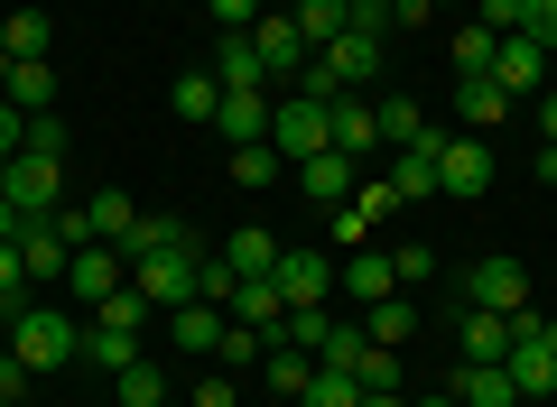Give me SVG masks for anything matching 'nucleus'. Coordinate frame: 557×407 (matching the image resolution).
Segmentation results:
<instances>
[{"label": "nucleus", "mask_w": 557, "mask_h": 407, "mask_svg": "<svg viewBox=\"0 0 557 407\" xmlns=\"http://www.w3.org/2000/svg\"><path fill=\"white\" fill-rule=\"evenodd\" d=\"M335 296H344V306H381V296H399V269H391V251H354V259H344V269H335Z\"/></svg>", "instance_id": "nucleus-13"}, {"label": "nucleus", "mask_w": 557, "mask_h": 407, "mask_svg": "<svg viewBox=\"0 0 557 407\" xmlns=\"http://www.w3.org/2000/svg\"><path fill=\"white\" fill-rule=\"evenodd\" d=\"M493 56H502V38L483 20H465L456 28V47H446V65H456V84H474V75H493Z\"/></svg>", "instance_id": "nucleus-32"}, {"label": "nucleus", "mask_w": 557, "mask_h": 407, "mask_svg": "<svg viewBox=\"0 0 557 407\" xmlns=\"http://www.w3.org/2000/svg\"><path fill=\"white\" fill-rule=\"evenodd\" d=\"M20 130H28V112L10 93H0V157H20Z\"/></svg>", "instance_id": "nucleus-49"}, {"label": "nucleus", "mask_w": 557, "mask_h": 407, "mask_svg": "<svg viewBox=\"0 0 557 407\" xmlns=\"http://www.w3.org/2000/svg\"><path fill=\"white\" fill-rule=\"evenodd\" d=\"M456 10H474V0H456Z\"/></svg>", "instance_id": "nucleus-58"}, {"label": "nucleus", "mask_w": 557, "mask_h": 407, "mask_svg": "<svg viewBox=\"0 0 557 407\" xmlns=\"http://www.w3.org/2000/svg\"><path fill=\"white\" fill-rule=\"evenodd\" d=\"M288 20L307 28V47H335V38H344V0H298Z\"/></svg>", "instance_id": "nucleus-41"}, {"label": "nucleus", "mask_w": 557, "mask_h": 407, "mask_svg": "<svg viewBox=\"0 0 557 407\" xmlns=\"http://www.w3.org/2000/svg\"><path fill=\"white\" fill-rule=\"evenodd\" d=\"M354 325H362V343L399 352V343H418V325H428V315H418V306H409V288H399V296H381V306H362Z\"/></svg>", "instance_id": "nucleus-17"}, {"label": "nucleus", "mask_w": 557, "mask_h": 407, "mask_svg": "<svg viewBox=\"0 0 557 407\" xmlns=\"http://www.w3.org/2000/svg\"><path fill=\"white\" fill-rule=\"evenodd\" d=\"M520 38H539L557 56V0H520Z\"/></svg>", "instance_id": "nucleus-46"}, {"label": "nucleus", "mask_w": 557, "mask_h": 407, "mask_svg": "<svg viewBox=\"0 0 557 407\" xmlns=\"http://www.w3.org/2000/svg\"><path fill=\"white\" fill-rule=\"evenodd\" d=\"M84 361L131 370V361H139V333H121V325H84Z\"/></svg>", "instance_id": "nucleus-38"}, {"label": "nucleus", "mask_w": 557, "mask_h": 407, "mask_svg": "<svg viewBox=\"0 0 557 407\" xmlns=\"http://www.w3.org/2000/svg\"><path fill=\"white\" fill-rule=\"evenodd\" d=\"M251 47H260V65H270V84H278V75L298 84V65L317 56V47H307V28L288 20V10H260V20H251Z\"/></svg>", "instance_id": "nucleus-8"}, {"label": "nucleus", "mask_w": 557, "mask_h": 407, "mask_svg": "<svg viewBox=\"0 0 557 407\" xmlns=\"http://www.w3.org/2000/svg\"><path fill=\"white\" fill-rule=\"evenodd\" d=\"M20 306H38L28 296V259H20V241H0V325H20Z\"/></svg>", "instance_id": "nucleus-37"}, {"label": "nucleus", "mask_w": 557, "mask_h": 407, "mask_svg": "<svg viewBox=\"0 0 557 407\" xmlns=\"http://www.w3.org/2000/svg\"><path fill=\"white\" fill-rule=\"evenodd\" d=\"M0 407H10V398H0Z\"/></svg>", "instance_id": "nucleus-59"}, {"label": "nucleus", "mask_w": 557, "mask_h": 407, "mask_svg": "<svg viewBox=\"0 0 557 407\" xmlns=\"http://www.w3.org/2000/svg\"><path fill=\"white\" fill-rule=\"evenodd\" d=\"M10 65H20V56H10V47H0V84H10Z\"/></svg>", "instance_id": "nucleus-57"}, {"label": "nucleus", "mask_w": 557, "mask_h": 407, "mask_svg": "<svg viewBox=\"0 0 557 407\" xmlns=\"http://www.w3.org/2000/svg\"><path fill=\"white\" fill-rule=\"evenodd\" d=\"M0 93L20 102V112H57V65H47V56H20V65H10V84H0Z\"/></svg>", "instance_id": "nucleus-31"}, {"label": "nucleus", "mask_w": 557, "mask_h": 407, "mask_svg": "<svg viewBox=\"0 0 557 407\" xmlns=\"http://www.w3.org/2000/svg\"><path fill=\"white\" fill-rule=\"evenodd\" d=\"M539 130H548V139H557V93H539Z\"/></svg>", "instance_id": "nucleus-54"}, {"label": "nucleus", "mask_w": 557, "mask_h": 407, "mask_svg": "<svg viewBox=\"0 0 557 407\" xmlns=\"http://www.w3.org/2000/svg\"><path fill=\"white\" fill-rule=\"evenodd\" d=\"M456 343H465V361H502V352H511V315L456 306Z\"/></svg>", "instance_id": "nucleus-23"}, {"label": "nucleus", "mask_w": 557, "mask_h": 407, "mask_svg": "<svg viewBox=\"0 0 557 407\" xmlns=\"http://www.w3.org/2000/svg\"><path fill=\"white\" fill-rule=\"evenodd\" d=\"M131 222H139V204H131L121 186H102V194H84V204H65L57 232L75 241V251H84V241H112V251H121V241H131Z\"/></svg>", "instance_id": "nucleus-4"}, {"label": "nucleus", "mask_w": 557, "mask_h": 407, "mask_svg": "<svg viewBox=\"0 0 557 407\" xmlns=\"http://www.w3.org/2000/svg\"><path fill=\"white\" fill-rule=\"evenodd\" d=\"M214 259H223V269H233V278H270V269H278V241H270V232H260V222H242V232H233V241H223V251H214Z\"/></svg>", "instance_id": "nucleus-28"}, {"label": "nucleus", "mask_w": 557, "mask_h": 407, "mask_svg": "<svg viewBox=\"0 0 557 407\" xmlns=\"http://www.w3.org/2000/svg\"><path fill=\"white\" fill-rule=\"evenodd\" d=\"M278 176H288V157H278L270 139H251V149H233V186H251V194H260V186H278Z\"/></svg>", "instance_id": "nucleus-39"}, {"label": "nucleus", "mask_w": 557, "mask_h": 407, "mask_svg": "<svg viewBox=\"0 0 557 407\" xmlns=\"http://www.w3.org/2000/svg\"><path fill=\"white\" fill-rule=\"evenodd\" d=\"M205 65H214V84H223V93H278V84H270V65H260V47H251V28H223V47H214Z\"/></svg>", "instance_id": "nucleus-11"}, {"label": "nucleus", "mask_w": 557, "mask_h": 407, "mask_svg": "<svg viewBox=\"0 0 557 407\" xmlns=\"http://www.w3.org/2000/svg\"><path fill=\"white\" fill-rule=\"evenodd\" d=\"M0 47H10V56H47V47H57V20H47V10H10V20H0Z\"/></svg>", "instance_id": "nucleus-35"}, {"label": "nucleus", "mask_w": 557, "mask_h": 407, "mask_svg": "<svg viewBox=\"0 0 557 407\" xmlns=\"http://www.w3.org/2000/svg\"><path fill=\"white\" fill-rule=\"evenodd\" d=\"M131 288L149 296V306H196L205 296V251H149V259H131Z\"/></svg>", "instance_id": "nucleus-1"}, {"label": "nucleus", "mask_w": 557, "mask_h": 407, "mask_svg": "<svg viewBox=\"0 0 557 407\" xmlns=\"http://www.w3.org/2000/svg\"><path fill=\"white\" fill-rule=\"evenodd\" d=\"M354 167H362V157H344V149H317L307 167H288V176H298V186L317 194V204H344V194H354Z\"/></svg>", "instance_id": "nucleus-25"}, {"label": "nucleus", "mask_w": 557, "mask_h": 407, "mask_svg": "<svg viewBox=\"0 0 557 407\" xmlns=\"http://www.w3.org/2000/svg\"><path fill=\"white\" fill-rule=\"evenodd\" d=\"M270 149L288 157V167H307L317 149H335V139H325V102H307V93H278V112H270Z\"/></svg>", "instance_id": "nucleus-5"}, {"label": "nucleus", "mask_w": 557, "mask_h": 407, "mask_svg": "<svg viewBox=\"0 0 557 407\" xmlns=\"http://www.w3.org/2000/svg\"><path fill=\"white\" fill-rule=\"evenodd\" d=\"M362 407H409V389H381V398H362Z\"/></svg>", "instance_id": "nucleus-56"}, {"label": "nucleus", "mask_w": 557, "mask_h": 407, "mask_svg": "<svg viewBox=\"0 0 557 407\" xmlns=\"http://www.w3.org/2000/svg\"><path fill=\"white\" fill-rule=\"evenodd\" d=\"M493 84H502L511 102H520V93H539V84H548V47L511 28V38H502V56H493Z\"/></svg>", "instance_id": "nucleus-16"}, {"label": "nucleus", "mask_w": 557, "mask_h": 407, "mask_svg": "<svg viewBox=\"0 0 557 407\" xmlns=\"http://www.w3.org/2000/svg\"><path fill=\"white\" fill-rule=\"evenodd\" d=\"M20 157H57V167H65V120H57V112H28V130H20Z\"/></svg>", "instance_id": "nucleus-43"}, {"label": "nucleus", "mask_w": 557, "mask_h": 407, "mask_svg": "<svg viewBox=\"0 0 557 407\" xmlns=\"http://www.w3.org/2000/svg\"><path fill=\"white\" fill-rule=\"evenodd\" d=\"M112 389H121V407H168V370L139 352L131 370H112Z\"/></svg>", "instance_id": "nucleus-36"}, {"label": "nucleus", "mask_w": 557, "mask_h": 407, "mask_svg": "<svg viewBox=\"0 0 557 407\" xmlns=\"http://www.w3.org/2000/svg\"><path fill=\"white\" fill-rule=\"evenodd\" d=\"M325 333H335V306H288L270 325V343H288V352H325Z\"/></svg>", "instance_id": "nucleus-33"}, {"label": "nucleus", "mask_w": 557, "mask_h": 407, "mask_svg": "<svg viewBox=\"0 0 557 407\" xmlns=\"http://www.w3.org/2000/svg\"><path fill=\"white\" fill-rule=\"evenodd\" d=\"M0 194L20 204V222H57L65 214V167L57 157H0Z\"/></svg>", "instance_id": "nucleus-3"}, {"label": "nucleus", "mask_w": 557, "mask_h": 407, "mask_svg": "<svg viewBox=\"0 0 557 407\" xmlns=\"http://www.w3.org/2000/svg\"><path fill=\"white\" fill-rule=\"evenodd\" d=\"M437 194H456V204H483V194H493V149H483L474 130L437 149Z\"/></svg>", "instance_id": "nucleus-7"}, {"label": "nucleus", "mask_w": 557, "mask_h": 407, "mask_svg": "<svg viewBox=\"0 0 557 407\" xmlns=\"http://www.w3.org/2000/svg\"><path fill=\"white\" fill-rule=\"evenodd\" d=\"M10 352H20L28 370H57V361H75V352H84V325H75V315H57V306H20Z\"/></svg>", "instance_id": "nucleus-2"}, {"label": "nucleus", "mask_w": 557, "mask_h": 407, "mask_svg": "<svg viewBox=\"0 0 557 407\" xmlns=\"http://www.w3.org/2000/svg\"><path fill=\"white\" fill-rule=\"evenodd\" d=\"M278 296H288V306H335V259L325 251H278Z\"/></svg>", "instance_id": "nucleus-10"}, {"label": "nucleus", "mask_w": 557, "mask_h": 407, "mask_svg": "<svg viewBox=\"0 0 557 407\" xmlns=\"http://www.w3.org/2000/svg\"><path fill=\"white\" fill-rule=\"evenodd\" d=\"M149 251H205V241L186 232L177 214H139V222H131V241H121V259H149Z\"/></svg>", "instance_id": "nucleus-27"}, {"label": "nucleus", "mask_w": 557, "mask_h": 407, "mask_svg": "<svg viewBox=\"0 0 557 407\" xmlns=\"http://www.w3.org/2000/svg\"><path fill=\"white\" fill-rule=\"evenodd\" d=\"M372 112H381V149H446V130H428V112H418L409 93L372 102Z\"/></svg>", "instance_id": "nucleus-18"}, {"label": "nucleus", "mask_w": 557, "mask_h": 407, "mask_svg": "<svg viewBox=\"0 0 557 407\" xmlns=\"http://www.w3.org/2000/svg\"><path fill=\"white\" fill-rule=\"evenodd\" d=\"M344 28H354V38H381V47H391V0H344Z\"/></svg>", "instance_id": "nucleus-44"}, {"label": "nucleus", "mask_w": 557, "mask_h": 407, "mask_svg": "<svg viewBox=\"0 0 557 407\" xmlns=\"http://www.w3.org/2000/svg\"><path fill=\"white\" fill-rule=\"evenodd\" d=\"M381 214H399V194H391V186H354V194L335 204V241H344V251H372Z\"/></svg>", "instance_id": "nucleus-14"}, {"label": "nucleus", "mask_w": 557, "mask_h": 407, "mask_svg": "<svg viewBox=\"0 0 557 407\" xmlns=\"http://www.w3.org/2000/svg\"><path fill=\"white\" fill-rule=\"evenodd\" d=\"M205 10H214V28H251L260 20V0H205Z\"/></svg>", "instance_id": "nucleus-50"}, {"label": "nucleus", "mask_w": 557, "mask_h": 407, "mask_svg": "<svg viewBox=\"0 0 557 407\" xmlns=\"http://www.w3.org/2000/svg\"><path fill=\"white\" fill-rule=\"evenodd\" d=\"M0 241H20V204L10 194H0Z\"/></svg>", "instance_id": "nucleus-53"}, {"label": "nucleus", "mask_w": 557, "mask_h": 407, "mask_svg": "<svg viewBox=\"0 0 557 407\" xmlns=\"http://www.w3.org/2000/svg\"><path fill=\"white\" fill-rule=\"evenodd\" d=\"M456 398L465 407H520V389H511V370H502V361H465L456 370Z\"/></svg>", "instance_id": "nucleus-29"}, {"label": "nucleus", "mask_w": 557, "mask_h": 407, "mask_svg": "<svg viewBox=\"0 0 557 407\" xmlns=\"http://www.w3.org/2000/svg\"><path fill=\"white\" fill-rule=\"evenodd\" d=\"M298 407H362V380H354V370H325V361H317V380H307Z\"/></svg>", "instance_id": "nucleus-40"}, {"label": "nucleus", "mask_w": 557, "mask_h": 407, "mask_svg": "<svg viewBox=\"0 0 557 407\" xmlns=\"http://www.w3.org/2000/svg\"><path fill=\"white\" fill-rule=\"evenodd\" d=\"M354 380H362V398H381V389H399V352L362 343V352H354Z\"/></svg>", "instance_id": "nucleus-42"}, {"label": "nucleus", "mask_w": 557, "mask_h": 407, "mask_svg": "<svg viewBox=\"0 0 557 407\" xmlns=\"http://www.w3.org/2000/svg\"><path fill=\"white\" fill-rule=\"evenodd\" d=\"M317 65L335 75V93H372V84H381V65H391V56H381V38H354V28H344L335 47H317Z\"/></svg>", "instance_id": "nucleus-9"}, {"label": "nucleus", "mask_w": 557, "mask_h": 407, "mask_svg": "<svg viewBox=\"0 0 557 407\" xmlns=\"http://www.w3.org/2000/svg\"><path fill=\"white\" fill-rule=\"evenodd\" d=\"M428 10H437V0H391V20H399V28H428Z\"/></svg>", "instance_id": "nucleus-51"}, {"label": "nucleus", "mask_w": 557, "mask_h": 407, "mask_svg": "<svg viewBox=\"0 0 557 407\" xmlns=\"http://www.w3.org/2000/svg\"><path fill=\"white\" fill-rule=\"evenodd\" d=\"M270 112H278V93H223L214 130L233 139V149H251V139H270Z\"/></svg>", "instance_id": "nucleus-21"}, {"label": "nucleus", "mask_w": 557, "mask_h": 407, "mask_svg": "<svg viewBox=\"0 0 557 407\" xmlns=\"http://www.w3.org/2000/svg\"><path fill=\"white\" fill-rule=\"evenodd\" d=\"M168 333H177V352L214 361V352H223V333H233V315H223V306H205V296H196V306H177V325H168Z\"/></svg>", "instance_id": "nucleus-22"}, {"label": "nucleus", "mask_w": 557, "mask_h": 407, "mask_svg": "<svg viewBox=\"0 0 557 407\" xmlns=\"http://www.w3.org/2000/svg\"><path fill=\"white\" fill-rule=\"evenodd\" d=\"M409 407H465V398H456V389H428V398H409Z\"/></svg>", "instance_id": "nucleus-55"}, {"label": "nucleus", "mask_w": 557, "mask_h": 407, "mask_svg": "<svg viewBox=\"0 0 557 407\" xmlns=\"http://www.w3.org/2000/svg\"><path fill=\"white\" fill-rule=\"evenodd\" d=\"M177 120H205V130H214V112H223V84H214V65H196V75H177Z\"/></svg>", "instance_id": "nucleus-34"}, {"label": "nucleus", "mask_w": 557, "mask_h": 407, "mask_svg": "<svg viewBox=\"0 0 557 407\" xmlns=\"http://www.w3.org/2000/svg\"><path fill=\"white\" fill-rule=\"evenodd\" d=\"M65 288H75L84 306H102V296H121V288H131V259H121L112 241H84V251H75V269H65Z\"/></svg>", "instance_id": "nucleus-12"}, {"label": "nucleus", "mask_w": 557, "mask_h": 407, "mask_svg": "<svg viewBox=\"0 0 557 407\" xmlns=\"http://www.w3.org/2000/svg\"><path fill=\"white\" fill-rule=\"evenodd\" d=\"M456 112H465V130H474V139H483V130H502V120H511V112H520V102H511V93H502V84H493V75H474V84H456Z\"/></svg>", "instance_id": "nucleus-24"}, {"label": "nucleus", "mask_w": 557, "mask_h": 407, "mask_svg": "<svg viewBox=\"0 0 557 407\" xmlns=\"http://www.w3.org/2000/svg\"><path fill=\"white\" fill-rule=\"evenodd\" d=\"M223 315H233V325H251V333H270L278 315H288V296H278V278H233Z\"/></svg>", "instance_id": "nucleus-19"}, {"label": "nucleus", "mask_w": 557, "mask_h": 407, "mask_svg": "<svg viewBox=\"0 0 557 407\" xmlns=\"http://www.w3.org/2000/svg\"><path fill=\"white\" fill-rule=\"evenodd\" d=\"M94 325H121V333H139V325H149V296H139V288L102 296V306H94Z\"/></svg>", "instance_id": "nucleus-45"}, {"label": "nucleus", "mask_w": 557, "mask_h": 407, "mask_svg": "<svg viewBox=\"0 0 557 407\" xmlns=\"http://www.w3.org/2000/svg\"><path fill=\"white\" fill-rule=\"evenodd\" d=\"M168 407H177V398H168Z\"/></svg>", "instance_id": "nucleus-60"}, {"label": "nucleus", "mask_w": 557, "mask_h": 407, "mask_svg": "<svg viewBox=\"0 0 557 407\" xmlns=\"http://www.w3.org/2000/svg\"><path fill=\"white\" fill-rule=\"evenodd\" d=\"M242 398V389H233V370H205V380H196V398H186V407H233Z\"/></svg>", "instance_id": "nucleus-48"}, {"label": "nucleus", "mask_w": 557, "mask_h": 407, "mask_svg": "<svg viewBox=\"0 0 557 407\" xmlns=\"http://www.w3.org/2000/svg\"><path fill=\"white\" fill-rule=\"evenodd\" d=\"M20 259H28V278H57V288H65V269H75V241H65L57 222H20Z\"/></svg>", "instance_id": "nucleus-20"}, {"label": "nucleus", "mask_w": 557, "mask_h": 407, "mask_svg": "<svg viewBox=\"0 0 557 407\" xmlns=\"http://www.w3.org/2000/svg\"><path fill=\"white\" fill-rule=\"evenodd\" d=\"M539 186H557V139H539Z\"/></svg>", "instance_id": "nucleus-52"}, {"label": "nucleus", "mask_w": 557, "mask_h": 407, "mask_svg": "<svg viewBox=\"0 0 557 407\" xmlns=\"http://www.w3.org/2000/svg\"><path fill=\"white\" fill-rule=\"evenodd\" d=\"M28 380H38V370H28V361H20V352H10V343H0V398H10V407H20V398H28Z\"/></svg>", "instance_id": "nucleus-47"}, {"label": "nucleus", "mask_w": 557, "mask_h": 407, "mask_svg": "<svg viewBox=\"0 0 557 407\" xmlns=\"http://www.w3.org/2000/svg\"><path fill=\"white\" fill-rule=\"evenodd\" d=\"M260 380H270V398H307V380H317V352L270 343V352H260Z\"/></svg>", "instance_id": "nucleus-30"}, {"label": "nucleus", "mask_w": 557, "mask_h": 407, "mask_svg": "<svg viewBox=\"0 0 557 407\" xmlns=\"http://www.w3.org/2000/svg\"><path fill=\"white\" fill-rule=\"evenodd\" d=\"M456 306L520 315V306H530V269H520V259H474V269H465V296H456Z\"/></svg>", "instance_id": "nucleus-6"}, {"label": "nucleus", "mask_w": 557, "mask_h": 407, "mask_svg": "<svg viewBox=\"0 0 557 407\" xmlns=\"http://www.w3.org/2000/svg\"><path fill=\"white\" fill-rule=\"evenodd\" d=\"M325 139H335L344 157H372L381 149V112L362 93H344V102H325Z\"/></svg>", "instance_id": "nucleus-15"}, {"label": "nucleus", "mask_w": 557, "mask_h": 407, "mask_svg": "<svg viewBox=\"0 0 557 407\" xmlns=\"http://www.w3.org/2000/svg\"><path fill=\"white\" fill-rule=\"evenodd\" d=\"M381 186H391L399 204H437V149H399Z\"/></svg>", "instance_id": "nucleus-26"}]
</instances>
